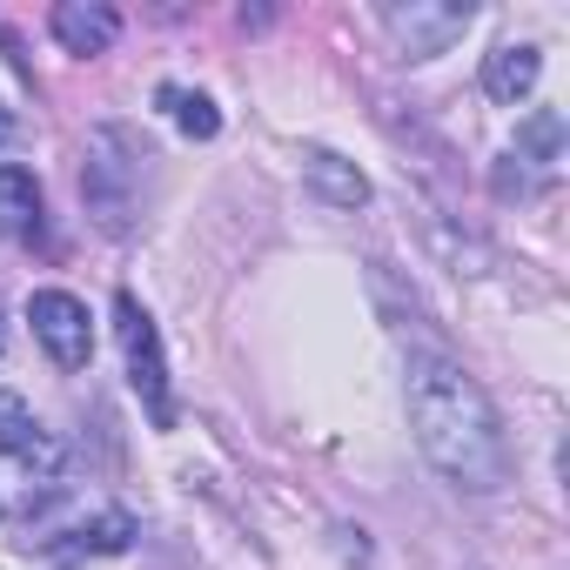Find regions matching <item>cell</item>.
I'll use <instances>...</instances> for the list:
<instances>
[{
	"label": "cell",
	"instance_id": "6da1fadb",
	"mask_svg": "<svg viewBox=\"0 0 570 570\" xmlns=\"http://www.w3.org/2000/svg\"><path fill=\"white\" fill-rule=\"evenodd\" d=\"M410 430L423 443V456L470 497L503 490L510 476V443L503 423L490 410V396L443 356H416L410 363Z\"/></svg>",
	"mask_w": 570,
	"mask_h": 570
},
{
	"label": "cell",
	"instance_id": "7a4b0ae2",
	"mask_svg": "<svg viewBox=\"0 0 570 570\" xmlns=\"http://www.w3.org/2000/svg\"><path fill=\"white\" fill-rule=\"evenodd\" d=\"M141 148L121 135V128H101L88 141V168H81V202L88 215L108 228V235H128L135 215H141Z\"/></svg>",
	"mask_w": 570,
	"mask_h": 570
},
{
	"label": "cell",
	"instance_id": "3957f363",
	"mask_svg": "<svg viewBox=\"0 0 570 570\" xmlns=\"http://www.w3.org/2000/svg\"><path fill=\"white\" fill-rule=\"evenodd\" d=\"M115 336H121V356H128V383H135V396H141V403H148V416L168 430V423H175L168 363H161V336H155V316H148L135 296H121V303H115Z\"/></svg>",
	"mask_w": 570,
	"mask_h": 570
},
{
	"label": "cell",
	"instance_id": "277c9868",
	"mask_svg": "<svg viewBox=\"0 0 570 570\" xmlns=\"http://www.w3.org/2000/svg\"><path fill=\"white\" fill-rule=\"evenodd\" d=\"M470 21H476L470 0H410V8H383V28L396 35V48H403L410 61L443 55V48H450Z\"/></svg>",
	"mask_w": 570,
	"mask_h": 570
},
{
	"label": "cell",
	"instance_id": "5b68a950",
	"mask_svg": "<svg viewBox=\"0 0 570 570\" xmlns=\"http://www.w3.org/2000/svg\"><path fill=\"white\" fill-rule=\"evenodd\" d=\"M28 323H35V343L61 363V370H88L95 356V330H88V303L68 296V289H41L28 303Z\"/></svg>",
	"mask_w": 570,
	"mask_h": 570
},
{
	"label": "cell",
	"instance_id": "8992f818",
	"mask_svg": "<svg viewBox=\"0 0 570 570\" xmlns=\"http://www.w3.org/2000/svg\"><path fill=\"white\" fill-rule=\"evenodd\" d=\"M0 456H14L21 470H41V476H55L61 470V443L35 423V410L21 403V396H8L0 390Z\"/></svg>",
	"mask_w": 570,
	"mask_h": 570
},
{
	"label": "cell",
	"instance_id": "52a82bcc",
	"mask_svg": "<svg viewBox=\"0 0 570 570\" xmlns=\"http://www.w3.org/2000/svg\"><path fill=\"white\" fill-rule=\"evenodd\" d=\"M48 28H55V41H61L68 55H108L115 35H121V14L101 8V0H61Z\"/></svg>",
	"mask_w": 570,
	"mask_h": 570
},
{
	"label": "cell",
	"instance_id": "ba28073f",
	"mask_svg": "<svg viewBox=\"0 0 570 570\" xmlns=\"http://www.w3.org/2000/svg\"><path fill=\"white\" fill-rule=\"evenodd\" d=\"M41 181L28 175V168H0V235H8V242H21V248H35L41 242Z\"/></svg>",
	"mask_w": 570,
	"mask_h": 570
},
{
	"label": "cell",
	"instance_id": "9c48e42d",
	"mask_svg": "<svg viewBox=\"0 0 570 570\" xmlns=\"http://www.w3.org/2000/svg\"><path fill=\"white\" fill-rule=\"evenodd\" d=\"M537 75H543L537 48H497V55L483 61V95H490V101H503V108H517V101L537 88Z\"/></svg>",
	"mask_w": 570,
	"mask_h": 570
},
{
	"label": "cell",
	"instance_id": "30bf717a",
	"mask_svg": "<svg viewBox=\"0 0 570 570\" xmlns=\"http://www.w3.org/2000/svg\"><path fill=\"white\" fill-rule=\"evenodd\" d=\"M303 175H309V188H316L323 202H336V208H363V202H370V181L356 175V161H343V155H330V148H309V155H303Z\"/></svg>",
	"mask_w": 570,
	"mask_h": 570
},
{
	"label": "cell",
	"instance_id": "8fae6325",
	"mask_svg": "<svg viewBox=\"0 0 570 570\" xmlns=\"http://www.w3.org/2000/svg\"><path fill=\"white\" fill-rule=\"evenodd\" d=\"M161 108H175V121H181V135H188V141H215V135H222V115H215V101H208V95L161 88Z\"/></svg>",
	"mask_w": 570,
	"mask_h": 570
},
{
	"label": "cell",
	"instance_id": "7c38bea8",
	"mask_svg": "<svg viewBox=\"0 0 570 570\" xmlns=\"http://www.w3.org/2000/svg\"><path fill=\"white\" fill-rule=\"evenodd\" d=\"M128 537H135V517H121V510H108V517H95L88 530H81V543L75 550H95V557H115V550H128ZM68 550V557H75Z\"/></svg>",
	"mask_w": 570,
	"mask_h": 570
},
{
	"label": "cell",
	"instance_id": "4fadbf2b",
	"mask_svg": "<svg viewBox=\"0 0 570 570\" xmlns=\"http://www.w3.org/2000/svg\"><path fill=\"white\" fill-rule=\"evenodd\" d=\"M523 141H530V148H537V155H550V148H557V115H537V121H530V135H523Z\"/></svg>",
	"mask_w": 570,
	"mask_h": 570
},
{
	"label": "cell",
	"instance_id": "5bb4252c",
	"mask_svg": "<svg viewBox=\"0 0 570 570\" xmlns=\"http://www.w3.org/2000/svg\"><path fill=\"white\" fill-rule=\"evenodd\" d=\"M0 141H8V115H0Z\"/></svg>",
	"mask_w": 570,
	"mask_h": 570
}]
</instances>
